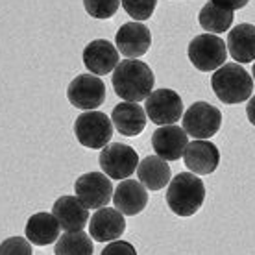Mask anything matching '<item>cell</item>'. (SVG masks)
Here are the masks:
<instances>
[{
    "mask_svg": "<svg viewBox=\"0 0 255 255\" xmlns=\"http://www.w3.org/2000/svg\"><path fill=\"white\" fill-rule=\"evenodd\" d=\"M183 163L194 174H200V176L213 174L220 163V152L217 144L204 139H196L192 142H187V148L183 152Z\"/></svg>",
    "mask_w": 255,
    "mask_h": 255,
    "instance_id": "cell-14",
    "label": "cell"
},
{
    "mask_svg": "<svg viewBox=\"0 0 255 255\" xmlns=\"http://www.w3.org/2000/svg\"><path fill=\"white\" fill-rule=\"evenodd\" d=\"M233 19H235V13L231 9H226V7L215 4L213 0H209L205 4L200 13H198V20H200V26L207 30L209 33H224L230 32L231 24H233Z\"/></svg>",
    "mask_w": 255,
    "mask_h": 255,
    "instance_id": "cell-22",
    "label": "cell"
},
{
    "mask_svg": "<svg viewBox=\"0 0 255 255\" xmlns=\"http://www.w3.org/2000/svg\"><path fill=\"white\" fill-rule=\"evenodd\" d=\"M74 135L82 146L98 150L111 142L113 122L106 113H100L96 109L87 111V113H82L74 122Z\"/></svg>",
    "mask_w": 255,
    "mask_h": 255,
    "instance_id": "cell-4",
    "label": "cell"
},
{
    "mask_svg": "<svg viewBox=\"0 0 255 255\" xmlns=\"http://www.w3.org/2000/svg\"><path fill=\"white\" fill-rule=\"evenodd\" d=\"M187 133L183 128L161 126L152 133V148L155 155L165 161H178L187 148Z\"/></svg>",
    "mask_w": 255,
    "mask_h": 255,
    "instance_id": "cell-15",
    "label": "cell"
},
{
    "mask_svg": "<svg viewBox=\"0 0 255 255\" xmlns=\"http://www.w3.org/2000/svg\"><path fill=\"white\" fill-rule=\"evenodd\" d=\"M137 176L146 189L161 191L163 187H168L172 172H170V166L165 159H161L157 155H148L137 166Z\"/></svg>",
    "mask_w": 255,
    "mask_h": 255,
    "instance_id": "cell-21",
    "label": "cell"
},
{
    "mask_svg": "<svg viewBox=\"0 0 255 255\" xmlns=\"http://www.w3.org/2000/svg\"><path fill=\"white\" fill-rule=\"evenodd\" d=\"M205 200L204 181L192 172L174 176L166 189V205L174 215L181 218L196 215Z\"/></svg>",
    "mask_w": 255,
    "mask_h": 255,
    "instance_id": "cell-2",
    "label": "cell"
},
{
    "mask_svg": "<svg viewBox=\"0 0 255 255\" xmlns=\"http://www.w3.org/2000/svg\"><path fill=\"white\" fill-rule=\"evenodd\" d=\"M144 111L155 126H172L183 117V100L172 89L152 91L146 98Z\"/></svg>",
    "mask_w": 255,
    "mask_h": 255,
    "instance_id": "cell-8",
    "label": "cell"
},
{
    "mask_svg": "<svg viewBox=\"0 0 255 255\" xmlns=\"http://www.w3.org/2000/svg\"><path fill=\"white\" fill-rule=\"evenodd\" d=\"M113 89L124 102L146 100L152 93L155 78L152 69L139 59H124L113 70Z\"/></svg>",
    "mask_w": 255,
    "mask_h": 255,
    "instance_id": "cell-1",
    "label": "cell"
},
{
    "mask_svg": "<svg viewBox=\"0 0 255 255\" xmlns=\"http://www.w3.org/2000/svg\"><path fill=\"white\" fill-rule=\"evenodd\" d=\"M211 87L217 98L224 104H243L246 102L254 91V78L248 70L239 63H224L215 70L211 78Z\"/></svg>",
    "mask_w": 255,
    "mask_h": 255,
    "instance_id": "cell-3",
    "label": "cell"
},
{
    "mask_svg": "<svg viewBox=\"0 0 255 255\" xmlns=\"http://www.w3.org/2000/svg\"><path fill=\"white\" fill-rule=\"evenodd\" d=\"M126 13L135 20H146L153 15L157 0H121Z\"/></svg>",
    "mask_w": 255,
    "mask_h": 255,
    "instance_id": "cell-25",
    "label": "cell"
},
{
    "mask_svg": "<svg viewBox=\"0 0 255 255\" xmlns=\"http://www.w3.org/2000/svg\"><path fill=\"white\" fill-rule=\"evenodd\" d=\"M117 50L126 59H137L144 56L152 45V33L142 22H126L115 35Z\"/></svg>",
    "mask_w": 255,
    "mask_h": 255,
    "instance_id": "cell-11",
    "label": "cell"
},
{
    "mask_svg": "<svg viewBox=\"0 0 255 255\" xmlns=\"http://www.w3.org/2000/svg\"><path fill=\"white\" fill-rule=\"evenodd\" d=\"M95 246L85 231H67L56 243V255H93Z\"/></svg>",
    "mask_w": 255,
    "mask_h": 255,
    "instance_id": "cell-23",
    "label": "cell"
},
{
    "mask_svg": "<svg viewBox=\"0 0 255 255\" xmlns=\"http://www.w3.org/2000/svg\"><path fill=\"white\" fill-rule=\"evenodd\" d=\"M113 204H115V209L126 217L139 215L148 205L146 187L135 179H122L121 185L113 192Z\"/></svg>",
    "mask_w": 255,
    "mask_h": 255,
    "instance_id": "cell-17",
    "label": "cell"
},
{
    "mask_svg": "<svg viewBox=\"0 0 255 255\" xmlns=\"http://www.w3.org/2000/svg\"><path fill=\"white\" fill-rule=\"evenodd\" d=\"M191 63L202 72H211V70L220 69L226 63L228 58V46L215 33H202L196 35L189 43L187 48Z\"/></svg>",
    "mask_w": 255,
    "mask_h": 255,
    "instance_id": "cell-5",
    "label": "cell"
},
{
    "mask_svg": "<svg viewBox=\"0 0 255 255\" xmlns=\"http://www.w3.org/2000/svg\"><path fill=\"white\" fill-rule=\"evenodd\" d=\"M82 58L85 69H89L95 76H106L121 63L119 61L121 54L117 50V46H113V43L106 41V39L91 41L89 45L83 48Z\"/></svg>",
    "mask_w": 255,
    "mask_h": 255,
    "instance_id": "cell-12",
    "label": "cell"
},
{
    "mask_svg": "<svg viewBox=\"0 0 255 255\" xmlns=\"http://www.w3.org/2000/svg\"><path fill=\"white\" fill-rule=\"evenodd\" d=\"M111 122L124 137H137L146 126V111L137 102H121L113 108Z\"/></svg>",
    "mask_w": 255,
    "mask_h": 255,
    "instance_id": "cell-18",
    "label": "cell"
},
{
    "mask_svg": "<svg viewBox=\"0 0 255 255\" xmlns=\"http://www.w3.org/2000/svg\"><path fill=\"white\" fill-rule=\"evenodd\" d=\"M78 200L87 209H102L113 198V183L102 172H87L80 176L74 183Z\"/></svg>",
    "mask_w": 255,
    "mask_h": 255,
    "instance_id": "cell-10",
    "label": "cell"
},
{
    "mask_svg": "<svg viewBox=\"0 0 255 255\" xmlns=\"http://www.w3.org/2000/svg\"><path fill=\"white\" fill-rule=\"evenodd\" d=\"M100 166L109 179H126L139 166V155L131 146L122 142H109L100 152Z\"/></svg>",
    "mask_w": 255,
    "mask_h": 255,
    "instance_id": "cell-7",
    "label": "cell"
},
{
    "mask_svg": "<svg viewBox=\"0 0 255 255\" xmlns=\"http://www.w3.org/2000/svg\"><path fill=\"white\" fill-rule=\"evenodd\" d=\"M246 115H248V121L255 126V96L250 98L248 106H246Z\"/></svg>",
    "mask_w": 255,
    "mask_h": 255,
    "instance_id": "cell-29",
    "label": "cell"
},
{
    "mask_svg": "<svg viewBox=\"0 0 255 255\" xmlns=\"http://www.w3.org/2000/svg\"><path fill=\"white\" fill-rule=\"evenodd\" d=\"M59 222L52 213H35L28 218L24 228V235L35 246H48L59 239Z\"/></svg>",
    "mask_w": 255,
    "mask_h": 255,
    "instance_id": "cell-19",
    "label": "cell"
},
{
    "mask_svg": "<svg viewBox=\"0 0 255 255\" xmlns=\"http://www.w3.org/2000/svg\"><path fill=\"white\" fill-rule=\"evenodd\" d=\"M226 46L237 63L255 61V26L244 22L231 28Z\"/></svg>",
    "mask_w": 255,
    "mask_h": 255,
    "instance_id": "cell-20",
    "label": "cell"
},
{
    "mask_svg": "<svg viewBox=\"0 0 255 255\" xmlns=\"http://www.w3.org/2000/svg\"><path fill=\"white\" fill-rule=\"evenodd\" d=\"M52 215L59 222L63 231H83L89 222V209L78 200V196H59L54 202Z\"/></svg>",
    "mask_w": 255,
    "mask_h": 255,
    "instance_id": "cell-16",
    "label": "cell"
},
{
    "mask_svg": "<svg viewBox=\"0 0 255 255\" xmlns=\"http://www.w3.org/2000/svg\"><path fill=\"white\" fill-rule=\"evenodd\" d=\"M213 2H215V4H218V6L226 7V9L235 11V9H241V7L246 6L250 0H213Z\"/></svg>",
    "mask_w": 255,
    "mask_h": 255,
    "instance_id": "cell-28",
    "label": "cell"
},
{
    "mask_svg": "<svg viewBox=\"0 0 255 255\" xmlns=\"http://www.w3.org/2000/svg\"><path fill=\"white\" fill-rule=\"evenodd\" d=\"M83 6L93 19L104 20L115 15L121 6V0H83Z\"/></svg>",
    "mask_w": 255,
    "mask_h": 255,
    "instance_id": "cell-24",
    "label": "cell"
},
{
    "mask_svg": "<svg viewBox=\"0 0 255 255\" xmlns=\"http://www.w3.org/2000/svg\"><path fill=\"white\" fill-rule=\"evenodd\" d=\"M252 78L255 80V63H254V67H252Z\"/></svg>",
    "mask_w": 255,
    "mask_h": 255,
    "instance_id": "cell-30",
    "label": "cell"
},
{
    "mask_svg": "<svg viewBox=\"0 0 255 255\" xmlns=\"http://www.w3.org/2000/svg\"><path fill=\"white\" fill-rule=\"evenodd\" d=\"M181 119H183L185 133L200 140L211 139L213 135L218 133V129L222 126V113H220V109L207 102L192 104Z\"/></svg>",
    "mask_w": 255,
    "mask_h": 255,
    "instance_id": "cell-6",
    "label": "cell"
},
{
    "mask_svg": "<svg viewBox=\"0 0 255 255\" xmlns=\"http://www.w3.org/2000/svg\"><path fill=\"white\" fill-rule=\"evenodd\" d=\"M100 255H137L133 244L126 243V241H113L102 250Z\"/></svg>",
    "mask_w": 255,
    "mask_h": 255,
    "instance_id": "cell-27",
    "label": "cell"
},
{
    "mask_svg": "<svg viewBox=\"0 0 255 255\" xmlns=\"http://www.w3.org/2000/svg\"><path fill=\"white\" fill-rule=\"evenodd\" d=\"M67 98L82 111H95L106 102V85L95 74H80L69 83Z\"/></svg>",
    "mask_w": 255,
    "mask_h": 255,
    "instance_id": "cell-9",
    "label": "cell"
},
{
    "mask_svg": "<svg viewBox=\"0 0 255 255\" xmlns=\"http://www.w3.org/2000/svg\"><path fill=\"white\" fill-rule=\"evenodd\" d=\"M126 231V220L121 211L102 207L89 218V235L96 243H113Z\"/></svg>",
    "mask_w": 255,
    "mask_h": 255,
    "instance_id": "cell-13",
    "label": "cell"
},
{
    "mask_svg": "<svg viewBox=\"0 0 255 255\" xmlns=\"http://www.w3.org/2000/svg\"><path fill=\"white\" fill-rule=\"evenodd\" d=\"M0 255H32V243L24 237H9L0 244Z\"/></svg>",
    "mask_w": 255,
    "mask_h": 255,
    "instance_id": "cell-26",
    "label": "cell"
}]
</instances>
